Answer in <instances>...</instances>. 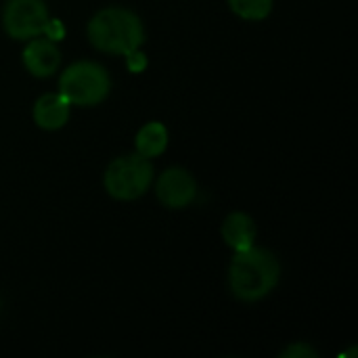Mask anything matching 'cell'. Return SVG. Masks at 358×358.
Segmentation results:
<instances>
[{"label":"cell","mask_w":358,"mask_h":358,"mask_svg":"<svg viewBox=\"0 0 358 358\" xmlns=\"http://www.w3.org/2000/svg\"><path fill=\"white\" fill-rule=\"evenodd\" d=\"M136 153L153 159L168 149V128L162 122H147L134 136Z\"/></svg>","instance_id":"obj_10"},{"label":"cell","mask_w":358,"mask_h":358,"mask_svg":"<svg viewBox=\"0 0 358 358\" xmlns=\"http://www.w3.org/2000/svg\"><path fill=\"white\" fill-rule=\"evenodd\" d=\"M231 10L245 21H262L273 13L275 0H227Z\"/></svg>","instance_id":"obj_11"},{"label":"cell","mask_w":358,"mask_h":358,"mask_svg":"<svg viewBox=\"0 0 358 358\" xmlns=\"http://www.w3.org/2000/svg\"><path fill=\"white\" fill-rule=\"evenodd\" d=\"M157 201L168 210H185L197 197V182L185 168H168L157 176L155 182Z\"/></svg>","instance_id":"obj_6"},{"label":"cell","mask_w":358,"mask_h":358,"mask_svg":"<svg viewBox=\"0 0 358 358\" xmlns=\"http://www.w3.org/2000/svg\"><path fill=\"white\" fill-rule=\"evenodd\" d=\"M50 15L44 0H6L2 8L4 31L15 40L44 36Z\"/></svg>","instance_id":"obj_5"},{"label":"cell","mask_w":358,"mask_h":358,"mask_svg":"<svg viewBox=\"0 0 358 358\" xmlns=\"http://www.w3.org/2000/svg\"><path fill=\"white\" fill-rule=\"evenodd\" d=\"M69 109L71 105L59 92L42 94L34 103V122L42 130H59L67 124Z\"/></svg>","instance_id":"obj_9"},{"label":"cell","mask_w":358,"mask_h":358,"mask_svg":"<svg viewBox=\"0 0 358 358\" xmlns=\"http://www.w3.org/2000/svg\"><path fill=\"white\" fill-rule=\"evenodd\" d=\"M90 44L107 55H122L136 50L145 42V25L141 17L124 6H107L99 10L86 27Z\"/></svg>","instance_id":"obj_2"},{"label":"cell","mask_w":358,"mask_h":358,"mask_svg":"<svg viewBox=\"0 0 358 358\" xmlns=\"http://www.w3.org/2000/svg\"><path fill=\"white\" fill-rule=\"evenodd\" d=\"M126 67H128L130 73H141V71H145V67H147V55H145L141 48L128 52V55H126Z\"/></svg>","instance_id":"obj_13"},{"label":"cell","mask_w":358,"mask_h":358,"mask_svg":"<svg viewBox=\"0 0 358 358\" xmlns=\"http://www.w3.org/2000/svg\"><path fill=\"white\" fill-rule=\"evenodd\" d=\"M111 78L94 61H78L59 78V94L76 107H94L109 96Z\"/></svg>","instance_id":"obj_3"},{"label":"cell","mask_w":358,"mask_h":358,"mask_svg":"<svg viewBox=\"0 0 358 358\" xmlns=\"http://www.w3.org/2000/svg\"><path fill=\"white\" fill-rule=\"evenodd\" d=\"M44 36H46L48 40H52V42L63 40V36H65L63 23H61V21H57V19H50V21H48V27H46V31H44Z\"/></svg>","instance_id":"obj_14"},{"label":"cell","mask_w":358,"mask_h":358,"mask_svg":"<svg viewBox=\"0 0 358 358\" xmlns=\"http://www.w3.org/2000/svg\"><path fill=\"white\" fill-rule=\"evenodd\" d=\"M319 357V352L310 346V344H306V342H294V344H289L283 352H281V358H317Z\"/></svg>","instance_id":"obj_12"},{"label":"cell","mask_w":358,"mask_h":358,"mask_svg":"<svg viewBox=\"0 0 358 358\" xmlns=\"http://www.w3.org/2000/svg\"><path fill=\"white\" fill-rule=\"evenodd\" d=\"M21 57H23L25 69L34 78H50L52 73H57V69L61 65V50H59L57 42L48 40L46 36L31 38L25 44Z\"/></svg>","instance_id":"obj_7"},{"label":"cell","mask_w":358,"mask_h":358,"mask_svg":"<svg viewBox=\"0 0 358 358\" xmlns=\"http://www.w3.org/2000/svg\"><path fill=\"white\" fill-rule=\"evenodd\" d=\"M220 235L233 252H243V250L256 245L258 229H256V222L250 214L233 212L224 218Z\"/></svg>","instance_id":"obj_8"},{"label":"cell","mask_w":358,"mask_h":358,"mask_svg":"<svg viewBox=\"0 0 358 358\" xmlns=\"http://www.w3.org/2000/svg\"><path fill=\"white\" fill-rule=\"evenodd\" d=\"M153 166L138 153L115 157L103 176L105 191L117 201H134L143 197L153 185Z\"/></svg>","instance_id":"obj_4"},{"label":"cell","mask_w":358,"mask_h":358,"mask_svg":"<svg viewBox=\"0 0 358 358\" xmlns=\"http://www.w3.org/2000/svg\"><path fill=\"white\" fill-rule=\"evenodd\" d=\"M281 279V264L277 256L264 248H248L235 252L229 266V287L233 296L241 302L264 300Z\"/></svg>","instance_id":"obj_1"}]
</instances>
